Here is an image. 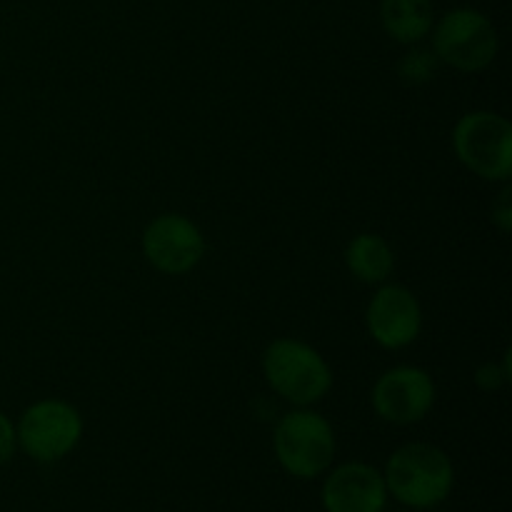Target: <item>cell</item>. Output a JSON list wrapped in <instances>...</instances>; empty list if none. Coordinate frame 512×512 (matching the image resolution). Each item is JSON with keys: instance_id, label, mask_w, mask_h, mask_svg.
<instances>
[{"instance_id": "5b68a950", "label": "cell", "mask_w": 512, "mask_h": 512, "mask_svg": "<svg viewBox=\"0 0 512 512\" xmlns=\"http://www.w3.org/2000/svg\"><path fill=\"white\" fill-rule=\"evenodd\" d=\"M433 50L440 63L453 65L460 73H478L498 58L500 38L480 10L455 8L435 25Z\"/></svg>"}, {"instance_id": "9a60e30c", "label": "cell", "mask_w": 512, "mask_h": 512, "mask_svg": "<svg viewBox=\"0 0 512 512\" xmlns=\"http://www.w3.org/2000/svg\"><path fill=\"white\" fill-rule=\"evenodd\" d=\"M493 223L498 225L503 233H510L512 228V188L505 183L503 193L498 195V200L493 203Z\"/></svg>"}, {"instance_id": "6da1fadb", "label": "cell", "mask_w": 512, "mask_h": 512, "mask_svg": "<svg viewBox=\"0 0 512 512\" xmlns=\"http://www.w3.org/2000/svg\"><path fill=\"white\" fill-rule=\"evenodd\" d=\"M385 488L410 510H433L453 495L455 468L433 443H408L395 450L383 470Z\"/></svg>"}, {"instance_id": "52a82bcc", "label": "cell", "mask_w": 512, "mask_h": 512, "mask_svg": "<svg viewBox=\"0 0 512 512\" xmlns=\"http://www.w3.org/2000/svg\"><path fill=\"white\" fill-rule=\"evenodd\" d=\"M373 408L385 423L413 425L420 423L435 405V383L428 370L415 365L390 368L375 380Z\"/></svg>"}, {"instance_id": "9c48e42d", "label": "cell", "mask_w": 512, "mask_h": 512, "mask_svg": "<svg viewBox=\"0 0 512 512\" xmlns=\"http://www.w3.org/2000/svg\"><path fill=\"white\" fill-rule=\"evenodd\" d=\"M365 325L380 348H408L423 330V308L405 285H383L368 303Z\"/></svg>"}, {"instance_id": "7a4b0ae2", "label": "cell", "mask_w": 512, "mask_h": 512, "mask_svg": "<svg viewBox=\"0 0 512 512\" xmlns=\"http://www.w3.org/2000/svg\"><path fill=\"white\" fill-rule=\"evenodd\" d=\"M273 450L285 473L298 480H315L333 468L338 443L333 425L323 415L300 408L278 420Z\"/></svg>"}, {"instance_id": "7c38bea8", "label": "cell", "mask_w": 512, "mask_h": 512, "mask_svg": "<svg viewBox=\"0 0 512 512\" xmlns=\"http://www.w3.org/2000/svg\"><path fill=\"white\" fill-rule=\"evenodd\" d=\"M385 33L403 45H418L433 30L430 0H380Z\"/></svg>"}, {"instance_id": "277c9868", "label": "cell", "mask_w": 512, "mask_h": 512, "mask_svg": "<svg viewBox=\"0 0 512 512\" xmlns=\"http://www.w3.org/2000/svg\"><path fill=\"white\" fill-rule=\"evenodd\" d=\"M453 148L460 163L483 180L508 183L512 175V125L493 110H473L458 120Z\"/></svg>"}, {"instance_id": "ba28073f", "label": "cell", "mask_w": 512, "mask_h": 512, "mask_svg": "<svg viewBox=\"0 0 512 512\" xmlns=\"http://www.w3.org/2000/svg\"><path fill=\"white\" fill-rule=\"evenodd\" d=\"M145 260L165 275H185L205 255V238L198 225L178 213H163L143 233Z\"/></svg>"}, {"instance_id": "e0dca14e", "label": "cell", "mask_w": 512, "mask_h": 512, "mask_svg": "<svg viewBox=\"0 0 512 512\" xmlns=\"http://www.w3.org/2000/svg\"><path fill=\"white\" fill-rule=\"evenodd\" d=\"M385 512V510H383ZM393 512H405V510H393Z\"/></svg>"}, {"instance_id": "2e32d148", "label": "cell", "mask_w": 512, "mask_h": 512, "mask_svg": "<svg viewBox=\"0 0 512 512\" xmlns=\"http://www.w3.org/2000/svg\"><path fill=\"white\" fill-rule=\"evenodd\" d=\"M15 445H18V440H15L13 423L0 413V465H5L10 458H13Z\"/></svg>"}, {"instance_id": "30bf717a", "label": "cell", "mask_w": 512, "mask_h": 512, "mask_svg": "<svg viewBox=\"0 0 512 512\" xmlns=\"http://www.w3.org/2000/svg\"><path fill=\"white\" fill-rule=\"evenodd\" d=\"M388 498L383 473L360 460L328 470L320 488L325 512H383L388 508Z\"/></svg>"}, {"instance_id": "5bb4252c", "label": "cell", "mask_w": 512, "mask_h": 512, "mask_svg": "<svg viewBox=\"0 0 512 512\" xmlns=\"http://www.w3.org/2000/svg\"><path fill=\"white\" fill-rule=\"evenodd\" d=\"M510 378H512L510 375V350L505 353L503 365L485 363L475 370V383H478V388L485 390V393H493V390H498L500 385L508 383Z\"/></svg>"}, {"instance_id": "3957f363", "label": "cell", "mask_w": 512, "mask_h": 512, "mask_svg": "<svg viewBox=\"0 0 512 512\" xmlns=\"http://www.w3.org/2000/svg\"><path fill=\"white\" fill-rule=\"evenodd\" d=\"M263 373L270 388L298 408L318 403L333 388V370L313 345L278 338L263 355Z\"/></svg>"}, {"instance_id": "8992f818", "label": "cell", "mask_w": 512, "mask_h": 512, "mask_svg": "<svg viewBox=\"0 0 512 512\" xmlns=\"http://www.w3.org/2000/svg\"><path fill=\"white\" fill-rule=\"evenodd\" d=\"M83 438V418L65 400H40L30 405L15 428V440L35 463H58L73 453Z\"/></svg>"}, {"instance_id": "8fae6325", "label": "cell", "mask_w": 512, "mask_h": 512, "mask_svg": "<svg viewBox=\"0 0 512 512\" xmlns=\"http://www.w3.org/2000/svg\"><path fill=\"white\" fill-rule=\"evenodd\" d=\"M345 265L360 283L380 285L393 273L395 253L383 235L360 233L345 248Z\"/></svg>"}, {"instance_id": "4fadbf2b", "label": "cell", "mask_w": 512, "mask_h": 512, "mask_svg": "<svg viewBox=\"0 0 512 512\" xmlns=\"http://www.w3.org/2000/svg\"><path fill=\"white\" fill-rule=\"evenodd\" d=\"M440 58L435 55L433 48H410L408 53L400 58L398 63V75L403 83L408 85H423L430 83L438 73Z\"/></svg>"}]
</instances>
